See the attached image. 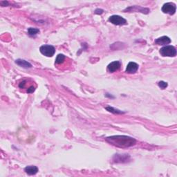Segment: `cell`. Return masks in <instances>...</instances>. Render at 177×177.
Instances as JSON below:
<instances>
[{
  "mask_svg": "<svg viewBox=\"0 0 177 177\" xmlns=\"http://www.w3.org/2000/svg\"><path fill=\"white\" fill-rule=\"evenodd\" d=\"M25 82H26V81H25V80H24V81H22V82H21V83L20 84V85H19V86H20V88H24L25 84H26V83H25Z\"/></svg>",
  "mask_w": 177,
  "mask_h": 177,
  "instance_id": "ffe728a7",
  "label": "cell"
},
{
  "mask_svg": "<svg viewBox=\"0 0 177 177\" xmlns=\"http://www.w3.org/2000/svg\"><path fill=\"white\" fill-rule=\"evenodd\" d=\"M24 171L28 175H35L38 172V168L34 165H29L25 167Z\"/></svg>",
  "mask_w": 177,
  "mask_h": 177,
  "instance_id": "8fae6325",
  "label": "cell"
},
{
  "mask_svg": "<svg viewBox=\"0 0 177 177\" xmlns=\"http://www.w3.org/2000/svg\"><path fill=\"white\" fill-rule=\"evenodd\" d=\"M0 4H1V5L2 6H8V4H9V3L7 1H1V2H0Z\"/></svg>",
  "mask_w": 177,
  "mask_h": 177,
  "instance_id": "d6986e66",
  "label": "cell"
},
{
  "mask_svg": "<svg viewBox=\"0 0 177 177\" xmlns=\"http://www.w3.org/2000/svg\"><path fill=\"white\" fill-rule=\"evenodd\" d=\"M65 56L63 54H59L55 59V63L56 64H61L64 61Z\"/></svg>",
  "mask_w": 177,
  "mask_h": 177,
  "instance_id": "9a60e30c",
  "label": "cell"
},
{
  "mask_svg": "<svg viewBox=\"0 0 177 177\" xmlns=\"http://www.w3.org/2000/svg\"><path fill=\"white\" fill-rule=\"evenodd\" d=\"M109 22H111V24L114 25H119V26H121V25H125L127 24L125 19L123 18L122 17L120 16V15H111V16L109 17Z\"/></svg>",
  "mask_w": 177,
  "mask_h": 177,
  "instance_id": "277c9868",
  "label": "cell"
},
{
  "mask_svg": "<svg viewBox=\"0 0 177 177\" xmlns=\"http://www.w3.org/2000/svg\"><path fill=\"white\" fill-rule=\"evenodd\" d=\"M114 157H116L114 161L116 163H122L124 161H127L129 156L127 154H116Z\"/></svg>",
  "mask_w": 177,
  "mask_h": 177,
  "instance_id": "7c38bea8",
  "label": "cell"
},
{
  "mask_svg": "<svg viewBox=\"0 0 177 177\" xmlns=\"http://www.w3.org/2000/svg\"><path fill=\"white\" fill-rule=\"evenodd\" d=\"M176 5L172 2H167L162 7V11L164 13H167L170 15H174L176 13Z\"/></svg>",
  "mask_w": 177,
  "mask_h": 177,
  "instance_id": "5b68a950",
  "label": "cell"
},
{
  "mask_svg": "<svg viewBox=\"0 0 177 177\" xmlns=\"http://www.w3.org/2000/svg\"><path fill=\"white\" fill-rule=\"evenodd\" d=\"M155 44L157 45H166L169 44L171 42V40L170 38H168L167 36H163L158 38L155 40Z\"/></svg>",
  "mask_w": 177,
  "mask_h": 177,
  "instance_id": "9c48e42d",
  "label": "cell"
},
{
  "mask_svg": "<svg viewBox=\"0 0 177 177\" xmlns=\"http://www.w3.org/2000/svg\"><path fill=\"white\" fill-rule=\"evenodd\" d=\"M40 33V30L38 28L30 27L28 29V34L30 36H35L36 35Z\"/></svg>",
  "mask_w": 177,
  "mask_h": 177,
  "instance_id": "4fadbf2b",
  "label": "cell"
},
{
  "mask_svg": "<svg viewBox=\"0 0 177 177\" xmlns=\"http://www.w3.org/2000/svg\"><path fill=\"white\" fill-rule=\"evenodd\" d=\"M40 51L42 55L47 57H52L55 53V49L51 45H43L40 48Z\"/></svg>",
  "mask_w": 177,
  "mask_h": 177,
  "instance_id": "3957f363",
  "label": "cell"
},
{
  "mask_svg": "<svg viewBox=\"0 0 177 177\" xmlns=\"http://www.w3.org/2000/svg\"><path fill=\"white\" fill-rule=\"evenodd\" d=\"M105 109H107V111H109V112H111L113 113H117V114H119V113H125L122 111L118 110V109H116L113 108V107H107Z\"/></svg>",
  "mask_w": 177,
  "mask_h": 177,
  "instance_id": "5bb4252c",
  "label": "cell"
},
{
  "mask_svg": "<svg viewBox=\"0 0 177 177\" xmlns=\"http://www.w3.org/2000/svg\"><path fill=\"white\" fill-rule=\"evenodd\" d=\"M15 63L19 66L23 67V68L25 69H29L33 67L32 64H30V62H28V61L24 60V59H17L15 60Z\"/></svg>",
  "mask_w": 177,
  "mask_h": 177,
  "instance_id": "30bf717a",
  "label": "cell"
},
{
  "mask_svg": "<svg viewBox=\"0 0 177 177\" xmlns=\"http://www.w3.org/2000/svg\"><path fill=\"white\" fill-rule=\"evenodd\" d=\"M103 12H104V11L103 10V9H100V8H97L95 11V13L98 15H101L102 13H103Z\"/></svg>",
  "mask_w": 177,
  "mask_h": 177,
  "instance_id": "ac0fdd59",
  "label": "cell"
},
{
  "mask_svg": "<svg viewBox=\"0 0 177 177\" xmlns=\"http://www.w3.org/2000/svg\"><path fill=\"white\" fill-rule=\"evenodd\" d=\"M35 88L33 86H31L27 89V93H33V92L35 91Z\"/></svg>",
  "mask_w": 177,
  "mask_h": 177,
  "instance_id": "e0dca14e",
  "label": "cell"
},
{
  "mask_svg": "<svg viewBox=\"0 0 177 177\" xmlns=\"http://www.w3.org/2000/svg\"><path fill=\"white\" fill-rule=\"evenodd\" d=\"M121 67V63L119 61H114L111 62L107 67V70L110 73H113L118 71Z\"/></svg>",
  "mask_w": 177,
  "mask_h": 177,
  "instance_id": "52a82bcc",
  "label": "cell"
},
{
  "mask_svg": "<svg viewBox=\"0 0 177 177\" xmlns=\"http://www.w3.org/2000/svg\"><path fill=\"white\" fill-rule=\"evenodd\" d=\"M159 87H160L161 88H162V89H165V88L167 87L168 84H167V82H165L164 81H160L159 82Z\"/></svg>",
  "mask_w": 177,
  "mask_h": 177,
  "instance_id": "2e32d148",
  "label": "cell"
},
{
  "mask_svg": "<svg viewBox=\"0 0 177 177\" xmlns=\"http://www.w3.org/2000/svg\"><path fill=\"white\" fill-rule=\"evenodd\" d=\"M161 55L163 57H175L176 55V49L172 45H167L160 49Z\"/></svg>",
  "mask_w": 177,
  "mask_h": 177,
  "instance_id": "7a4b0ae2",
  "label": "cell"
},
{
  "mask_svg": "<svg viewBox=\"0 0 177 177\" xmlns=\"http://www.w3.org/2000/svg\"><path fill=\"white\" fill-rule=\"evenodd\" d=\"M106 140L111 145L120 148L132 147L136 143V139L127 136H112L106 138Z\"/></svg>",
  "mask_w": 177,
  "mask_h": 177,
  "instance_id": "6da1fadb",
  "label": "cell"
},
{
  "mask_svg": "<svg viewBox=\"0 0 177 177\" xmlns=\"http://www.w3.org/2000/svg\"><path fill=\"white\" fill-rule=\"evenodd\" d=\"M124 11L125 12H140L144 13V14H147L149 13L150 10L147 8H143L141 6H133L127 8Z\"/></svg>",
  "mask_w": 177,
  "mask_h": 177,
  "instance_id": "8992f818",
  "label": "cell"
},
{
  "mask_svg": "<svg viewBox=\"0 0 177 177\" xmlns=\"http://www.w3.org/2000/svg\"><path fill=\"white\" fill-rule=\"evenodd\" d=\"M138 64H136V62H130L127 64V66L125 72L127 73V74H135L138 71Z\"/></svg>",
  "mask_w": 177,
  "mask_h": 177,
  "instance_id": "ba28073f",
  "label": "cell"
}]
</instances>
